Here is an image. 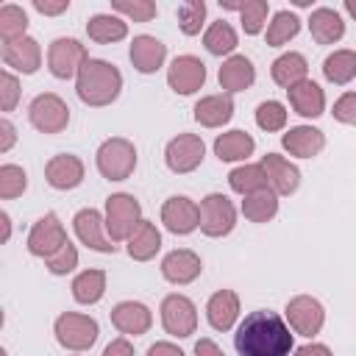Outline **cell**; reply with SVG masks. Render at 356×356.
I'll return each mask as SVG.
<instances>
[{
    "instance_id": "obj_1",
    "label": "cell",
    "mask_w": 356,
    "mask_h": 356,
    "mask_svg": "<svg viewBox=\"0 0 356 356\" xmlns=\"http://www.w3.org/2000/svg\"><path fill=\"white\" fill-rule=\"evenodd\" d=\"M234 348L239 356H289L295 350V331L278 312L256 309L234 328Z\"/></svg>"
},
{
    "instance_id": "obj_2",
    "label": "cell",
    "mask_w": 356,
    "mask_h": 356,
    "mask_svg": "<svg viewBox=\"0 0 356 356\" xmlns=\"http://www.w3.org/2000/svg\"><path fill=\"white\" fill-rule=\"evenodd\" d=\"M75 95L89 108H106L122 95V72L106 58H89L75 78Z\"/></svg>"
},
{
    "instance_id": "obj_3",
    "label": "cell",
    "mask_w": 356,
    "mask_h": 356,
    "mask_svg": "<svg viewBox=\"0 0 356 356\" xmlns=\"http://www.w3.org/2000/svg\"><path fill=\"white\" fill-rule=\"evenodd\" d=\"M136 145L125 136H108L95 150V167L106 181H128L136 170Z\"/></svg>"
},
{
    "instance_id": "obj_4",
    "label": "cell",
    "mask_w": 356,
    "mask_h": 356,
    "mask_svg": "<svg viewBox=\"0 0 356 356\" xmlns=\"http://www.w3.org/2000/svg\"><path fill=\"white\" fill-rule=\"evenodd\" d=\"M53 334H56V342L70 350V353H83V350H92V345L97 342L100 337V325L92 314H83V312H61L53 323Z\"/></svg>"
},
{
    "instance_id": "obj_5",
    "label": "cell",
    "mask_w": 356,
    "mask_h": 356,
    "mask_svg": "<svg viewBox=\"0 0 356 356\" xmlns=\"http://www.w3.org/2000/svg\"><path fill=\"white\" fill-rule=\"evenodd\" d=\"M103 217H106V231L114 242H128V236L145 220L142 217V203L131 192H111L106 197Z\"/></svg>"
},
{
    "instance_id": "obj_6",
    "label": "cell",
    "mask_w": 356,
    "mask_h": 356,
    "mask_svg": "<svg viewBox=\"0 0 356 356\" xmlns=\"http://www.w3.org/2000/svg\"><path fill=\"white\" fill-rule=\"evenodd\" d=\"M89 50L83 42H78L75 36H58L47 44V70L53 78L58 81H72L78 78V72L83 70V64L89 61Z\"/></svg>"
},
{
    "instance_id": "obj_7",
    "label": "cell",
    "mask_w": 356,
    "mask_h": 356,
    "mask_svg": "<svg viewBox=\"0 0 356 356\" xmlns=\"http://www.w3.org/2000/svg\"><path fill=\"white\" fill-rule=\"evenodd\" d=\"M236 206L222 192H209L200 200V234L209 239H222L236 228Z\"/></svg>"
},
{
    "instance_id": "obj_8",
    "label": "cell",
    "mask_w": 356,
    "mask_h": 356,
    "mask_svg": "<svg viewBox=\"0 0 356 356\" xmlns=\"http://www.w3.org/2000/svg\"><path fill=\"white\" fill-rule=\"evenodd\" d=\"M159 317H161V328L175 339H186L197 331V306L192 298L181 292H170L161 298Z\"/></svg>"
},
{
    "instance_id": "obj_9",
    "label": "cell",
    "mask_w": 356,
    "mask_h": 356,
    "mask_svg": "<svg viewBox=\"0 0 356 356\" xmlns=\"http://www.w3.org/2000/svg\"><path fill=\"white\" fill-rule=\"evenodd\" d=\"M28 122L39 134H61L70 125V106L56 92H42L28 103Z\"/></svg>"
},
{
    "instance_id": "obj_10",
    "label": "cell",
    "mask_w": 356,
    "mask_h": 356,
    "mask_svg": "<svg viewBox=\"0 0 356 356\" xmlns=\"http://www.w3.org/2000/svg\"><path fill=\"white\" fill-rule=\"evenodd\" d=\"M206 159V142L200 134H175L164 145V164L175 175H189L195 172Z\"/></svg>"
},
{
    "instance_id": "obj_11",
    "label": "cell",
    "mask_w": 356,
    "mask_h": 356,
    "mask_svg": "<svg viewBox=\"0 0 356 356\" xmlns=\"http://www.w3.org/2000/svg\"><path fill=\"white\" fill-rule=\"evenodd\" d=\"M70 242V236H67V228H64V222H61V217L56 214V211H47V214H42L33 225H31V231H28V239H25V248H28V253L33 256V259H50L56 250H61L64 245Z\"/></svg>"
},
{
    "instance_id": "obj_12",
    "label": "cell",
    "mask_w": 356,
    "mask_h": 356,
    "mask_svg": "<svg viewBox=\"0 0 356 356\" xmlns=\"http://www.w3.org/2000/svg\"><path fill=\"white\" fill-rule=\"evenodd\" d=\"M284 320L298 337L314 339L325 325V306L314 295H295L284 306Z\"/></svg>"
},
{
    "instance_id": "obj_13",
    "label": "cell",
    "mask_w": 356,
    "mask_h": 356,
    "mask_svg": "<svg viewBox=\"0 0 356 356\" xmlns=\"http://www.w3.org/2000/svg\"><path fill=\"white\" fill-rule=\"evenodd\" d=\"M72 231L78 236V242L95 253H117V242L108 236L106 231V217L100 209H78L72 217Z\"/></svg>"
},
{
    "instance_id": "obj_14",
    "label": "cell",
    "mask_w": 356,
    "mask_h": 356,
    "mask_svg": "<svg viewBox=\"0 0 356 356\" xmlns=\"http://www.w3.org/2000/svg\"><path fill=\"white\" fill-rule=\"evenodd\" d=\"M161 225L172 236H189L200 228V203H195L186 195H170L161 203Z\"/></svg>"
},
{
    "instance_id": "obj_15",
    "label": "cell",
    "mask_w": 356,
    "mask_h": 356,
    "mask_svg": "<svg viewBox=\"0 0 356 356\" xmlns=\"http://www.w3.org/2000/svg\"><path fill=\"white\" fill-rule=\"evenodd\" d=\"M206 83V64L192 56V53H181L170 61L167 67V86L175 92V95H195L200 92Z\"/></svg>"
},
{
    "instance_id": "obj_16",
    "label": "cell",
    "mask_w": 356,
    "mask_h": 356,
    "mask_svg": "<svg viewBox=\"0 0 356 356\" xmlns=\"http://www.w3.org/2000/svg\"><path fill=\"white\" fill-rule=\"evenodd\" d=\"M86 178V164L75 153H56L44 164V181L56 192H72L83 184Z\"/></svg>"
},
{
    "instance_id": "obj_17",
    "label": "cell",
    "mask_w": 356,
    "mask_h": 356,
    "mask_svg": "<svg viewBox=\"0 0 356 356\" xmlns=\"http://www.w3.org/2000/svg\"><path fill=\"white\" fill-rule=\"evenodd\" d=\"M159 273H161V278L167 284L186 286V284H192V281H197L203 275V259L192 248H175L161 259Z\"/></svg>"
},
{
    "instance_id": "obj_18",
    "label": "cell",
    "mask_w": 356,
    "mask_h": 356,
    "mask_svg": "<svg viewBox=\"0 0 356 356\" xmlns=\"http://www.w3.org/2000/svg\"><path fill=\"white\" fill-rule=\"evenodd\" d=\"M108 320L122 337H142V334H147L153 328V312L142 300H120V303H114L111 312H108Z\"/></svg>"
},
{
    "instance_id": "obj_19",
    "label": "cell",
    "mask_w": 356,
    "mask_h": 356,
    "mask_svg": "<svg viewBox=\"0 0 356 356\" xmlns=\"http://www.w3.org/2000/svg\"><path fill=\"white\" fill-rule=\"evenodd\" d=\"M128 58L139 75H156L167 64V44L150 33H139L131 39Z\"/></svg>"
},
{
    "instance_id": "obj_20",
    "label": "cell",
    "mask_w": 356,
    "mask_h": 356,
    "mask_svg": "<svg viewBox=\"0 0 356 356\" xmlns=\"http://www.w3.org/2000/svg\"><path fill=\"white\" fill-rule=\"evenodd\" d=\"M217 83L231 97L239 95V92H245V89H250L256 83V67H253V61L248 56H242V53H234V56L222 58V64L217 70Z\"/></svg>"
},
{
    "instance_id": "obj_21",
    "label": "cell",
    "mask_w": 356,
    "mask_h": 356,
    "mask_svg": "<svg viewBox=\"0 0 356 356\" xmlns=\"http://www.w3.org/2000/svg\"><path fill=\"white\" fill-rule=\"evenodd\" d=\"M242 314V303L239 295L234 289H217L209 300H206V320L214 331H234L239 325Z\"/></svg>"
},
{
    "instance_id": "obj_22",
    "label": "cell",
    "mask_w": 356,
    "mask_h": 356,
    "mask_svg": "<svg viewBox=\"0 0 356 356\" xmlns=\"http://www.w3.org/2000/svg\"><path fill=\"white\" fill-rule=\"evenodd\" d=\"M261 167L267 172L270 189L278 197H286V195H295L298 192V186H300V170H298L295 161H289L281 153H264L261 156Z\"/></svg>"
},
{
    "instance_id": "obj_23",
    "label": "cell",
    "mask_w": 356,
    "mask_h": 356,
    "mask_svg": "<svg viewBox=\"0 0 356 356\" xmlns=\"http://www.w3.org/2000/svg\"><path fill=\"white\" fill-rule=\"evenodd\" d=\"M286 100H289V108L303 120H317L325 114V89L312 78L286 89Z\"/></svg>"
},
{
    "instance_id": "obj_24",
    "label": "cell",
    "mask_w": 356,
    "mask_h": 356,
    "mask_svg": "<svg viewBox=\"0 0 356 356\" xmlns=\"http://www.w3.org/2000/svg\"><path fill=\"white\" fill-rule=\"evenodd\" d=\"M281 147L292 159H314L325 147V134L314 125H292L281 134Z\"/></svg>"
},
{
    "instance_id": "obj_25",
    "label": "cell",
    "mask_w": 356,
    "mask_h": 356,
    "mask_svg": "<svg viewBox=\"0 0 356 356\" xmlns=\"http://www.w3.org/2000/svg\"><path fill=\"white\" fill-rule=\"evenodd\" d=\"M3 64L11 72L33 75L42 67V44L33 36H22L17 42H8V44H3Z\"/></svg>"
},
{
    "instance_id": "obj_26",
    "label": "cell",
    "mask_w": 356,
    "mask_h": 356,
    "mask_svg": "<svg viewBox=\"0 0 356 356\" xmlns=\"http://www.w3.org/2000/svg\"><path fill=\"white\" fill-rule=\"evenodd\" d=\"M234 97L225 95V92H214V95H203L195 108H192V117L200 128H222L231 122L234 117Z\"/></svg>"
},
{
    "instance_id": "obj_27",
    "label": "cell",
    "mask_w": 356,
    "mask_h": 356,
    "mask_svg": "<svg viewBox=\"0 0 356 356\" xmlns=\"http://www.w3.org/2000/svg\"><path fill=\"white\" fill-rule=\"evenodd\" d=\"M253 150H256V139L242 128L222 131L214 139V156L225 164H245L253 156Z\"/></svg>"
},
{
    "instance_id": "obj_28",
    "label": "cell",
    "mask_w": 356,
    "mask_h": 356,
    "mask_svg": "<svg viewBox=\"0 0 356 356\" xmlns=\"http://www.w3.org/2000/svg\"><path fill=\"white\" fill-rule=\"evenodd\" d=\"M309 33L317 44H337L345 36V19L331 6H317L309 14Z\"/></svg>"
},
{
    "instance_id": "obj_29",
    "label": "cell",
    "mask_w": 356,
    "mask_h": 356,
    "mask_svg": "<svg viewBox=\"0 0 356 356\" xmlns=\"http://www.w3.org/2000/svg\"><path fill=\"white\" fill-rule=\"evenodd\" d=\"M270 78H273V83L281 86L284 92L292 89L295 83L306 81V78H309V61H306V56L298 53V50L281 53V56L270 64Z\"/></svg>"
},
{
    "instance_id": "obj_30",
    "label": "cell",
    "mask_w": 356,
    "mask_h": 356,
    "mask_svg": "<svg viewBox=\"0 0 356 356\" xmlns=\"http://www.w3.org/2000/svg\"><path fill=\"white\" fill-rule=\"evenodd\" d=\"M106 289H108V275H106V270H100V267L81 270V273L72 278V284H70L72 300L81 303V306H95V303H100L103 295H106Z\"/></svg>"
},
{
    "instance_id": "obj_31",
    "label": "cell",
    "mask_w": 356,
    "mask_h": 356,
    "mask_svg": "<svg viewBox=\"0 0 356 356\" xmlns=\"http://www.w3.org/2000/svg\"><path fill=\"white\" fill-rule=\"evenodd\" d=\"M125 250L134 261H150L156 259V253L161 250V231L153 220H142L136 225V231L128 236L125 242Z\"/></svg>"
},
{
    "instance_id": "obj_32",
    "label": "cell",
    "mask_w": 356,
    "mask_h": 356,
    "mask_svg": "<svg viewBox=\"0 0 356 356\" xmlns=\"http://www.w3.org/2000/svg\"><path fill=\"white\" fill-rule=\"evenodd\" d=\"M86 36L97 44H117L128 36V19H122L120 14L108 11V14H92L86 19Z\"/></svg>"
},
{
    "instance_id": "obj_33",
    "label": "cell",
    "mask_w": 356,
    "mask_h": 356,
    "mask_svg": "<svg viewBox=\"0 0 356 356\" xmlns=\"http://www.w3.org/2000/svg\"><path fill=\"white\" fill-rule=\"evenodd\" d=\"M236 44H239V33L236 28L228 22V19H214L206 31H203V47L217 56V58H228L236 53Z\"/></svg>"
},
{
    "instance_id": "obj_34",
    "label": "cell",
    "mask_w": 356,
    "mask_h": 356,
    "mask_svg": "<svg viewBox=\"0 0 356 356\" xmlns=\"http://www.w3.org/2000/svg\"><path fill=\"white\" fill-rule=\"evenodd\" d=\"M228 186H231V192L248 197L259 189H267L270 181H267V172H264L261 161H245V164H236L228 172Z\"/></svg>"
},
{
    "instance_id": "obj_35",
    "label": "cell",
    "mask_w": 356,
    "mask_h": 356,
    "mask_svg": "<svg viewBox=\"0 0 356 356\" xmlns=\"http://www.w3.org/2000/svg\"><path fill=\"white\" fill-rule=\"evenodd\" d=\"M323 78L334 86H348L356 78V50L339 47L323 58Z\"/></svg>"
},
{
    "instance_id": "obj_36",
    "label": "cell",
    "mask_w": 356,
    "mask_h": 356,
    "mask_svg": "<svg viewBox=\"0 0 356 356\" xmlns=\"http://www.w3.org/2000/svg\"><path fill=\"white\" fill-rule=\"evenodd\" d=\"M298 33H300V17L295 11H289V8H281V11H275L270 17L267 31H264V42H267V47H284Z\"/></svg>"
},
{
    "instance_id": "obj_37",
    "label": "cell",
    "mask_w": 356,
    "mask_h": 356,
    "mask_svg": "<svg viewBox=\"0 0 356 356\" xmlns=\"http://www.w3.org/2000/svg\"><path fill=\"white\" fill-rule=\"evenodd\" d=\"M239 211H242V217L248 220V222H270V220H275V214H278V195L267 186V189H259V192H253V195H248V197H242V206H239Z\"/></svg>"
},
{
    "instance_id": "obj_38",
    "label": "cell",
    "mask_w": 356,
    "mask_h": 356,
    "mask_svg": "<svg viewBox=\"0 0 356 356\" xmlns=\"http://www.w3.org/2000/svg\"><path fill=\"white\" fill-rule=\"evenodd\" d=\"M28 36V11L17 3H3L0 6V39L3 44L17 42Z\"/></svg>"
},
{
    "instance_id": "obj_39",
    "label": "cell",
    "mask_w": 356,
    "mask_h": 356,
    "mask_svg": "<svg viewBox=\"0 0 356 356\" xmlns=\"http://www.w3.org/2000/svg\"><path fill=\"white\" fill-rule=\"evenodd\" d=\"M206 14H209V8H206L203 0H184L175 8V19H178L181 33L184 36H197L203 28H209L206 25Z\"/></svg>"
},
{
    "instance_id": "obj_40",
    "label": "cell",
    "mask_w": 356,
    "mask_h": 356,
    "mask_svg": "<svg viewBox=\"0 0 356 356\" xmlns=\"http://www.w3.org/2000/svg\"><path fill=\"white\" fill-rule=\"evenodd\" d=\"M256 117V125L267 134H278V131H286V120H289V111L281 100H261L253 111Z\"/></svg>"
},
{
    "instance_id": "obj_41",
    "label": "cell",
    "mask_w": 356,
    "mask_h": 356,
    "mask_svg": "<svg viewBox=\"0 0 356 356\" xmlns=\"http://www.w3.org/2000/svg\"><path fill=\"white\" fill-rule=\"evenodd\" d=\"M267 17H270L267 0H245L239 8V25L248 36H259L267 28Z\"/></svg>"
},
{
    "instance_id": "obj_42",
    "label": "cell",
    "mask_w": 356,
    "mask_h": 356,
    "mask_svg": "<svg viewBox=\"0 0 356 356\" xmlns=\"http://www.w3.org/2000/svg\"><path fill=\"white\" fill-rule=\"evenodd\" d=\"M28 189V172L19 164H0V197L3 200H14Z\"/></svg>"
},
{
    "instance_id": "obj_43",
    "label": "cell",
    "mask_w": 356,
    "mask_h": 356,
    "mask_svg": "<svg viewBox=\"0 0 356 356\" xmlns=\"http://www.w3.org/2000/svg\"><path fill=\"white\" fill-rule=\"evenodd\" d=\"M111 11L128 22H150L159 14L153 0H111Z\"/></svg>"
},
{
    "instance_id": "obj_44",
    "label": "cell",
    "mask_w": 356,
    "mask_h": 356,
    "mask_svg": "<svg viewBox=\"0 0 356 356\" xmlns=\"http://www.w3.org/2000/svg\"><path fill=\"white\" fill-rule=\"evenodd\" d=\"M78 261H81V256H78V248H75L72 242H67L61 250H56L50 259H44V267H47V273H50V275L61 278V275H70V273H75Z\"/></svg>"
},
{
    "instance_id": "obj_45",
    "label": "cell",
    "mask_w": 356,
    "mask_h": 356,
    "mask_svg": "<svg viewBox=\"0 0 356 356\" xmlns=\"http://www.w3.org/2000/svg\"><path fill=\"white\" fill-rule=\"evenodd\" d=\"M19 95H22V89H19V78H17V72L3 70V72H0V108L6 111V117L17 108Z\"/></svg>"
},
{
    "instance_id": "obj_46",
    "label": "cell",
    "mask_w": 356,
    "mask_h": 356,
    "mask_svg": "<svg viewBox=\"0 0 356 356\" xmlns=\"http://www.w3.org/2000/svg\"><path fill=\"white\" fill-rule=\"evenodd\" d=\"M331 114H334L337 122L356 128V92H342V95L334 100Z\"/></svg>"
},
{
    "instance_id": "obj_47",
    "label": "cell",
    "mask_w": 356,
    "mask_h": 356,
    "mask_svg": "<svg viewBox=\"0 0 356 356\" xmlns=\"http://www.w3.org/2000/svg\"><path fill=\"white\" fill-rule=\"evenodd\" d=\"M31 6H33V11H39L44 17H58L70 8V0H33Z\"/></svg>"
},
{
    "instance_id": "obj_48",
    "label": "cell",
    "mask_w": 356,
    "mask_h": 356,
    "mask_svg": "<svg viewBox=\"0 0 356 356\" xmlns=\"http://www.w3.org/2000/svg\"><path fill=\"white\" fill-rule=\"evenodd\" d=\"M103 356H136V350H134V345H131L128 337H114L103 348Z\"/></svg>"
},
{
    "instance_id": "obj_49",
    "label": "cell",
    "mask_w": 356,
    "mask_h": 356,
    "mask_svg": "<svg viewBox=\"0 0 356 356\" xmlns=\"http://www.w3.org/2000/svg\"><path fill=\"white\" fill-rule=\"evenodd\" d=\"M14 142H17V128L8 117H3L0 120V153H8L14 147Z\"/></svg>"
},
{
    "instance_id": "obj_50",
    "label": "cell",
    "mask_w": 356,
    "mask_h": 356,
    "mask_svg": "<svg viewBox=\"0 0 356 356\" xmlns=\"http://www.w3.org/2000/svg\"><path fill=\"white\" fill-rule=\"evenodd\" d=\"M145 356H186L175 342H170V339H159V342H153L150 348H147V353Z\"/></svg>"
},
{
    "instance_id": "obj_51",
    "label": "cell",
    "mask_w": 356,
    "mask_h": 356,
    "mask_svg": "<svg viewBox=\"0 0 356 356\" xmlns=\"http://www.w3.org/2000/svg\"><path fill=\"white\" fill-rule=\"evenodd\" d=\"M292 356H334V353H331V348H328L325 342H314V339H312V342L295 348Z\"/></svg>"
},
{
    "instance_id": "obj_52",
    "label": "cell",
    "mask_w": 356,
    "mask_h": 356,
    "mask_svg": "<svg viewBox=\"0 0 356 356\" xmlns=\"http://www.w3.org/2000/svg\"><path fill=\"white\" fill-rule=\"evenodd\" d=\"M195 356H225V350L211 339V337H200L195 342Z\"/></svg>"
},
{
    "instance_id": "obj_53",
    "label": "cell",
    "mask_w": 356,
    "mask_h": 356,
    "mask_svg": "<svg viewBox=\"0 0 356 356\" xmlns=\"http://www.w3.org/2000/svg\"><path fill=\"white\" fill-rule=\"evenodd\" d=\"M0 222H3V242H8L11 239V217H8V211H0Z\"/></svg>"
},
{
    "instance_id": "obj_54",
    "label": "cell",
    "mask_w": 356,
    "mask_h": 356,
    "mask_svg": "<svg viewBox=\"0 0 356 356\" xmlns=\"http://www.w3.org/2000/svg\"><path fill=\"white\" fill-rule=\"evenodd\" d=\"M242 3H245V0H220V8H225V11H236V14H239Z\"/></svg>"
},
{
    "instance_id": "obj_55",
    "label": "cell",
    "mask_w": 356,
    "mask_h": 356,
    "mask_svg": "<svg viewBox=\"0 0 356 356\" xmlns=\"http://www.w3.org/2000/svg\"><path fill=\"white\" fill-rule=\"evenodd\" d=\"M342 8H345V14H348L350 19H356V0H345Z\"/></svg>"
}]
</instances>
